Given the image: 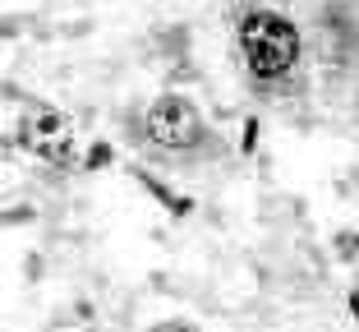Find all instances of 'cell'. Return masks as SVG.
<instances>
[{
	"label": "cell",
	"instance_id": "cell-4",
	"mask_svg": "<svg viewBox=\"0 0 359 332\" xmlns=\"http://www.w3.org/2000/svg\"><path fill=\"white\" fill-rule=\"evenodd\" d=\"M323 37H327V55L341 65L355 60L359 51V19L346 5H323Z\"/></svg>",
	"mask_w": 359,
	"mask_h": 332
},
{
	"label": "cell",
	"instance_id": "cell-7",
	"mask_svg": "<svg viewBox=\"0 0 359 332\" xmlns=\"http://www.w3.org/2000/svg\"><path fill=\"white\" fill-rule=\"evenodd\" d=\"M337 258H359V231H337Z\"/></svg>",
	"mask_w": 359,
	"mask_h": 332
},
{
	"label": "cell",
	"instance_id": "cell-1",
	"mask_svg": "<svg viewBox=\"0 0 359 332\" xmlns=\"http://www.w3.org/2000/svg\"><path fill=\"white\" fill-rule=\"evenodd\" d=\"M244 74L258 97H295L304 93V32L290 14L267 5H244L235 19Z\"/></svg>",
	"mask_w": 359,
	"mask_h": 332
},
{
	"label": "cell",
	"instance_id": "cell-8",
	"mask_svg": "<svg viewBox=\"0 0 359 332\" xmlns=\"http://www.w3.org/2000/svg\"><path fill=\"white\" fill-rule=\"evenodd\" d=\"M258 129H263V120H258V116H249V120H244V139H240V152H254V148H258Z\"/></svg>",
	"mask_w": 359,
	"mask_h": 332
},
{
	"label": "cell",
	"instance_id": "cell-3",
	"mask_svg": "<svg viewBox=\"0 0 359 332\" xmlns=\"http://www.w3.org/2000/svg\"><path fill=\"white\" fill-rule=\"evenodd\" d=\"M14 143H19L28 157H37L42 166H55V171H83L74 148V129L46 102H23V116L14 120Z\"/></svg>",
	"mask_w": 359,
	"mask_h": 332
},
{
	"label": "cell",
	"instance_id": "cell-2",
	"mask_svg": "<svg viewBox=\"0 0 359 332\" xmlns=\"http://www.w3.org/2000/svg\"><path fill=\"white\" fill-rule=\"evenodd\" d=\"M143 148H152L157 157L170 161H208L217 157V143H212L208 116L198 111V102L184 93H161L157 102H148L143 111V129L134 134Z\"/></svg>",
	"mask_w": 359,
	"mask_h": 332
},
{
	"label": "cell",
	"instance_id": "cell-9",
	"mask_svg": "<svg viewBox=\"0 0 359 332\" xmlns=\"http://www.w3.org/2000/svg\"><path fill=\"white\" fill-rule=\"evenodd\" d=\"M350 314H359V291H350Z\"/></svg>",
	"mask_w": 359,
	"mask_h": 332
},
{
	"label": "cell",
	"instance_id": "cell-6",
	"mask_svg": "<svg viewBox=\"0 0 359 332\" xmlns=\"http://www.w3.org/2000/svg\"><path fill=\"white\" fill-rule=\"evenodd\" d=\"M111 161H116V148H111V143H106V139H97L93 148L83 152V171H106Z\"/></svg>",
	"mask_w": 359,
	"mask_h": 332
},
{
	"label": "cell",
	"instance_id": "cell-5",
	"mask_svg": "<svg viewBox=\"0 0 359 332\" xmlns=\"http://www.w3.org/2000/svg\"><path fill=\"white\" fill-rule=\"evenodd\" d=\"M129 175H134V185H138V190H148L152 199H157V204L166 208L170 217H175V222H184V217L194 213V199H184L180 190H170V185L161 180V175H152V171H148V166H129Z\"/></svg>",
	"mask_w": 359,
	"mask_h": 332
}]
</instances>
